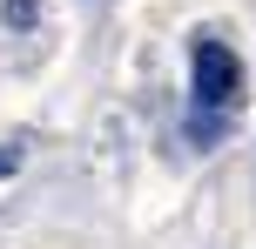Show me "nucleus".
<instances>
[{
  "label": "nucleus",
  "instance_id": "nucleus-1",
  "mask_svg": "<svg viewBox=\"0 0 256 249\" xmlns=\"http://www.w3.org/2000/svg\"><path fill=\"white\" fill-rule=\"evenodd\" d=\"M236 88H243V61L230 54V40L196 34L189 40V94H196L189 135L196 142H216L222 135V121H230V108H236Z\"/></svg>",
  "mask_w": 256,
  "mask_h": 249
},
{
  "label": "nucleus",
  "instance_id": "nucleus-2",
  "mask_svg": "<svg viewBox=\"0 0 256 249\" xmlns=\"http://www.w3.org/2000/svg\"><path fill=\"white\" fill-rule=\"evenodd\" d=\"M34 7H40V0H7V20H14V27H27V20H34Z\"/></svg>",
  "mask_w": 256,
  "mask_h": 249
}]
</instances>
